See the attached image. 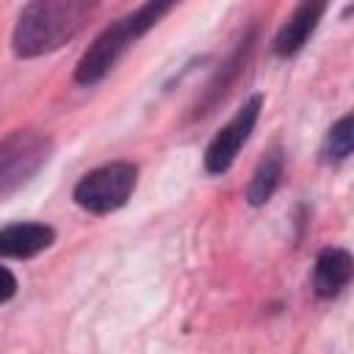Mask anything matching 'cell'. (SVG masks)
I'll list each match as a JSON object with an SVG mask.
<instances>
[{
	"label": "cell",
	"mask_w": 354,
	"mask_h": 354,
	"mask_svg": "<svg viewBox=\"0 0 354 354\" xmlns=\"http://www.w3.org/2000/svg\"><path fill=\"white\" fill-rule=\"evenodd\" d=\"M282 171H285L282 149H279V147H271V149L260 158V163H257L252 180H249V185H246V199H249V205H254V207L266 205V202L274 196V191H277V185H279V180H282Z\"/></svg>",
	"instance_id": "9"
},
{
	"label": "cell",
	"mask_w": 354,
	"mask_h": 354,
	"mask_svg": "<svg viewBox=\"0 0 354 354\" xmlns=\"http://www.w3.org/2000/svg\"><path fill=\"white\" fill-rule=\"evenodd\" d=\"M94 3L86 0H36L19 11L11 44L19 58H39L72 41L86 25Z\"/></svg>",
	"instance_id": "1"
},
{
	"label": "cell",
	"mask_w": 354,
	"mask_h": 354,
	"mask_svg": "<svg viewBox=\"0 0 354 354\" xmlns=\"http://www.w3.org/2000/svg\"><path fill=\"white\" fill-rule=\"evenodd\" d=\"M260 108H263V94L249 97L241 105V111L213 136V141L205 149V169L210 174H224L235 163L238 152L243 149V144L249 141V136L260 119Z\"/></svg>",
	"instance_id": "5"
},
{
	"label": "cell",
	"mask_w": 354,
	"mask_h": 354,
	"mask_svg": "<svg viewBox=\"0 0 354 354\" xmlns=\"http://www.w3.org/2000/svg\"><path fill=\"white\" fill-rule=\"evenodd\" d=\"M354 271V260L346 249L340 246H329L315 257V268H313V288L321 299H332L337 296Z\"/></svg>",
	"instance_id": "8"
},
{
	"label": "cell",
	"mask_w": 354,
	"mask_h": 354,
	"mask_svg": "<svg viewBox=\"0 0 354 354\" xmlns=\"http://www.w3.org/2000/svg\"><path fill=\"white\" fill-rule=\"evenodd\" d=\"M351 149H354V119H351V113H346L326 133V141H324L321 155H324L326 163H340V160H346L351 155Z\"/></svg>",
	"instance_id": "11"
},
{
	"label": "cell",
	"mask_w": 354,
	"mask_h": 354,
	"mask_svg": "<svg viewBox=\"0 0 354 354\" xmlns=\"http://www.w3.org/2000/svg\"><path fill=\"white\" fill-rule=\"evenodd\" d=\"M136 183H138V169L127 160H113L83 174L72 196L83 210L105 216L119 210L130 199V194L136 191Z\"/></svg>",
	"instance_id": "3"
},
{
	"label": "cell",
	"mask_w": 354,
	"mask_h": 354,
	"mask_svg": "<svg viewBox=\"0 0 354 354\" xmlns=\"http://www.w3.org/2000/svg\"><path fill=\"white\" fill-rule=\"evenodd\" d=\"M174 8V3H144L138 6L133 14H127L119 22H111L94 41L91 47L80 55L77 66H75V80L80 86H94L100 83L113 66L116 61L124 55V50L141 39L163 14H169Z\"/></svg>",
	"instance_id": "2"
},
{
	"label": "cell",
	"mask_w": 354,
	"mask_h": 354,
	"mask_svg": "<svg viewBox=\"0 0 354 354\" xmlns=\"http://www.w3.org/2000/svg\"><path fill=\"white\" fill-rule=\"evenodd\" d=\"M55 241V230L39 221H19L11 224L6 230H0V254L3 257H33L39 252H44L47 246H53Z\"/></svg>",
	"instance_id": "7"
},
{
	"label": "cell",
	"mask_w": 354,
	"mask_h": 354,
	"mask_svg": "<svg viewBox=\"0 0 354 354\" xmlns=\"http://www.w3.org/2000/svg\"><path fill=\"white\" fill-rule=\"evenodd\" d=\"M324 11H326V3H299L296 11L288 17V22L274 36V53L279 58L296 55L307 44V39L313 36V30L318 28Z\"/></svg>",
	"instance_id": "6"
},
{
	"label": "cell",
	"mask_w": 354,
	"mask_h": 354,
	"mask_svg": "<svg viewBox=\"0 0 354 354\" xmlns=\"http://www.w3.org/2000/svg\"><path fill=\"white\" fill-rule=\"evenodd\" d=\"M50 138L33 130H17L0 141V196L25 185L50 158Z\"/></svg>",
	"instance_id": "4"
},
{
	"label": "cell",
	"mask_w": 354,
	"mask_h": 354,
	"mask_svg": "<svg viewBox=\"0 0 354 354\" xmlns=\"http://www.w3.org/2000/svg\"><path fill=\"white\" fill-rule=\"evenodd\" d=\"M249 53H252V33H249L243 41H238L235 53H232V55L224 61V66L216 72V77L210 80V86H207V91H205V100L196 105V116H199V113H207L218 100H224V94L230 91V86H232V80L238 77L241 66L246 64Z\"/></svg>",
	"instance_id": "10"
},
{
	"label": "cell",
	"mask_w": 354,
	"mask_h": 354,
	"mask_svg": "<svg viewBox=\"0 0 354 354\" xmlns=\"http://www.w3.org/2000/svg\"><path fill=\"white\" fill-rule=\"evenodd\" d=\"M14 293H17V277L6 266H0V304H6Z\"/></svg>",
	"instance_id": "12"
}]
</instances>
